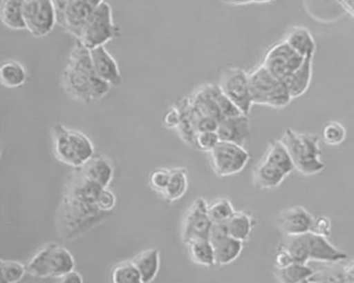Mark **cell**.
Wrapping results in <instances>:
<instances>
[{
	"label": "cell",
	"mask_w": 354,
	"mask_h": 283,
	"mask_svg": "<svg viewBox=\"0 0 354 283\" xmlns=\"http://www.w3.org/2000/svg\"><path fill=\"white\" fill-rule=\"evenodd\" d=\"M64 91L73 99L90 104L105 97L112 88L96 74L91 50L79 41L71 50L62 73Z\"/></svg>",
	"instance_id": "1"
},
{
	"label": "cell",
	"mask_w": 354,
	"mask_h": 283,
	"mask_svg": "<svg viewBox=\"0 0 354 283\" xmlns=\"http://www.w3.org/2000/svg\"><path fill=\"white\" fill-rule=\"evenodd\" d=\"M102 187L80 173L71 182L64 204L63 223L71 236L88 230L105 215L97 206Z\"/></svg>",
	"instance_id": "2"
},
{
	"label": "cell",
	"mask_w": 354,
	"mask_h": 283,
	"mask_svg": "<svg viewBox=\"0 0 354 283\" xmlns=\"http://www.w3.org/2000/svg\"><path fill=\"white\" fill-rule=\"evenodd\" d=\"M280 140L286 148L295 169L302 175L315 176L326 168L317 135L299 133L288 128Z\"/></svg>",
	"instance_id": "3"
},
{
	"label": "cell",
	"mask_w": 354,
	"mask_h": 283,
	"mask_svg": "<svg viewBox=\"0 0 354 283\" xmlns=\"http://www.w3.org/2000/svg\"><path fill=\"white\" fill-rule=\"evenodd\" d=\"M53 137L56 157L68 166L80 168L94 157L95 148L91 139L79 130L55 124Z\"/></svg>",
	"instance_id": "4"
},
{
	"label": "cell",
	"mask_w": 354,
	"mask_h": 283,
	"mask_svg": "<svg viewBox=\"0 0 354 283\" xmlns=\"http://www.w3.org/2000/svg\"><path fill=\"white\" fill-rule=\"evenodd\" d=\"M73 254L64 246L50 243L38 250L28 262L27 272L39 278H59L74 270Z\"/></svg>",
	"instance_id": "5"
},
{
	"label": "cell",
	"mask_w": 354,
	"mask_h": 283,
	"mask_svg": "<svg viewBox=\"0 0 354 283\" xmlns=\"http://www.w3.org/2000/svg\"><path fill=\"white\" fill-rule=\"evenodd\" d=\"M249 82L253 105L282 109L293 100L285 85L263 65L249 74Z\"/></svg>",
	"instance_id": "6"
},
{
	"label": "cell",
	"mask_w": 354,
	"mask_h": 283,
	"mask_svg": "<svg viewBox=\"0 0 354 283\" xmlns=\"http://www.w3.org/2000/svg\"><path fill=\"white\" fill-rule=\"evenodd\" d=\"M120 35V27L113 21L111 6L103 2L95 9L86 21L77 41L91 50L104 46Z\"/></svg>",
	"instance_id": "7"
},
{
	"label": "cell",
	"mask_w": 354,
	"mask_h": 283,
	"mask_svg": "<svg viewBox=\"0 0 354 283\" xmlns=\"http://www.w3.org/2000/svg\"><path fill=\"white\" fill-rule=\"evenodd\" d=\"M218 85L243 115H250L253 103L250 95L249 74L244 69L239 67L224 69L220 75Z\"/></svg>",
	"instance_id": "8"
},
{
	"label": "cell",
	"mask_w": 354,
	"mask_h": 283,
	"mask_svg": "<svg viewBox=\"0 0 354 283\" xmlns=\"http://www.w3.org/2000/svg\"><path fill=\"white\" fill-rule=\"evenodd\" d=\"M210 158L216 175L227 177L243 171L249 162L250 154L245 147L221 140L210 153Z\"/></svg>",
	"instance_id": "9"
},
{
	"label": "cell",
	"mask_w": 354,
	"mask_h": 283,
	"mask_svg": "<svg viewBox=\"0 0 354 283\" xmlns=\"http://www.w3.org/2000/svg\"><path fill=\"white\" fill-rule=\"evenodd\" d=\"M24 18L29 34L37 39L47 37L57 24L53 0H25Z\"/></svg>",
	"instance_id": "10"
},
{
	"label": "cell",
	"mask_w": 354,
	"mask_h": 283,
	"mask_svg": "<svg viewBox=\"0 0 354 283\" xmlns=\"http://www.w3.org/2000/svg\"><path fill=\"white\" fill-rule=\"evenodd\" d=\"M305 60L283 41L266 53L262 65L283 83L303 65Z\"/></svg>",
	"instance_id": "11"
},
{
	"label": "cell",
	"mask_w": 354,
	"mask_h": 283,
	"mask_svg": "<svg viewBox=\"0 0 354 283\" xmlns=\"http://www.w3.org/2000/svg\"><path fill=\"white\" fill-rule=\"evenodd\" d=\"M208 204L203 197H198L187 210L182 230L185 245L195 240H209L213 222L209 215Z\"/></svg>",
	"instance_id": "12"
},
{
	"label": "cell",
	"mask_w": 354,
	"mask_h": 283,
	"mask_svg": "<svg viewBox=\"0 0 354 283\" xmlns=\"http://www.w3.org/2000/svg\"><path fill=\"white\" fill-rule=\"evenodd\" d=\"M315 217L304 206H294L282 211L278 224L286 236H298L310 233Z\"/></svg>",
	"instance_id": "13"
},
{
	"label": "cell",
	"mask_w": 354,
	"mask_h": 283,
	"mask_svg": "<svg viewBox=\"0 0 354 283\" xmlns=\"http://www.w3.org/2000/svg\"><path fill=\"white\" fill-rule=\"evenodd\" d=\"M90 50L97 76L111 87L120 86L123 79L119 65L105 46H99Z\"/></svg>",
	"instance_id": "14"
},
{
	"label": "cell",
	"mask_w": 354,
	"mask_h": 283,
	"mask_svg": "<svg viewBox=\"0 0 354 283\" xmlns=\"http://www.w3.org/2000/svg\"><path fill=\"white\" fill-rule=\"evenodd\" d=\"M310 261L337 264L346 260L348 255L329 240L312 233L306 234Z\"/></svg>",
	"instance_id": "15"
},
{
	"label": "cell",
	"mask_w": 354,
	"mask_h": 283,
	"mask_svg": "<svg viewBox=\"0 0 354 283\" xmlns=\"http://www.w3.org/2000/svg\"><path fill=\"white\" fill-rule=\"evenodd\" d=\"M217 133L221 141L230 142L245 148L251 135L248 116L242 113L239 116L221 120Z\"/></svg>",
	"instance_id": "16"
},
{
	"label": "cell",
	"mask_w": 354,
	"mask_h": 283,
	"mask_svg": "<svg viewBox=\"0 0 354 283\" xmlns=\"http://www.w3.org/2000/svg\"><path fill=\"white\" fill-rule=\"evenodd\" d=\"M288 176L283 170L262 158L254 168L253 184L259 190L273 189Z\"/></svg>",
	"instance_id": "17"
},
{
	"label": "cell",
	"mask_w": 354,
	"mask_h": 283,
	"mask_svg": "<svg viewBox=\"0 0 354 283\" xmlns=\"http://www.w3.org/2000/svg\"><path fill=\"white\" fill-rule=\"evenodd\" d=\"M304 59H314L317 46L310 31L305 26H294L283 40Z\"/></svg>",
	"instance_id": "18"
},
{
	"label": "cell",
	"mask_w": 354,
	"mask_h": 283,
	"mask_svg": "<svg viewBox=\"0 0 354 283\" xmlns=\"http://www.w3.org/2000/svg\"><path fill=\"white\" fill-rule=\"evenodd\" d=\"M313 59H306L303 65L283 82L292 99L308 92L313 79Z\"/></svg>",
	"instance_id": "19"
},
{
	"label": "cell",
	"mask_w": 354,
	"mask_h": 283,
	"mask_svg": "<svg viewBox=\"0 0 354 283\" xmlns=\"http://www.w3.org/2000/svg\"><path fill=\"white\" fill-rule=\"evenodd\" d=\"M138 270L142 283L153 282L160 269V252L156 248H147L132 260Z\"/></svg>",
	"instance_id": "20"
},
{
	"label": "cell",
	"mask_w": 354,
	"mask_h": 283,
	"mask_svg": "<svg viewBox=\"0 0 354 283\" xmlns=\"http://www.w3.org/2000/svg\"><path fill=\"white\" fill-rule=\"evenodd\" d=\"M81 173L102 187H109L113 177V168L111 163L104 157H93L82 168Z\"/></svg>",
	"instance_id": "21"
},
{
	"label": "cell",
	"mask_w": 354,
	"mask_h": 283,
	"mask_svg": "<svg viewBox=\"0 0 354 283\" xmlns=\"http://www.w3.org/2000/svg\"><path fill=\"white\" fill-rule=\"evenodd\" d=\"M189 188L187 170L184 167L171 168V177L168 184L162 194L168 204H172L182 199Z\"/></svg>",
	"instance_id": "22"
},
{
	"label": "cell",
	"mask_w": 354,
	"mask_h": 283,
	"mask_svg": "<svg viewBox=\"0 0 354 283\" xmlns=\"http://www.w3.org/2000/svg\"><path fill=\"white\" fill-rule=\"evenodd\" d=\"M25 0H3L0 8V18L3 23L10 30L20 31L26 30L24 18Z\"/></svg>",
	"instance_id": "23"
},
{
	"label": "cell",
	"mask_w": 354,
	"mask_h": 283,
	"mask_svg": "<svg viewBox=\"0 0 354 283\" xmlns=\"http://www.w3.org/2000/svg\"><path fill=\"white\" fill-rule=\"evenodd\" d=\"M186 246L190 260L195 264L204 267L216 265L214 246L209 240H192Z\"/></svg>",
	"instance_id": "24"
},
{
	"label": "cell",
	"mask_w": 354,
	"mask_h": 283,
	"mask_svg": "<svg viewBox=\"0 0 354 283\" xmlns=\"http://www.w3.org/2000/svg\"><path fill=\"white\" fill-rule=\"evenodd\" d=\"M243 243L229 236L214 244L216 265L227 266L237 260L243 252Z\"/></svg>",
	"instance_id": "25"
},
{
	"label": "cell",
	"mask_w": 354,
	"mask_h": 283,
	"mask_svg": "<svg viewBox=\"0 0 354 283\" xmlns=\"http://www.w3.org/2000/svg\"><path fill=\"white\" fill-rule=\"evenodd\" d=\"M227 224L230 236L243 242L250 238L254 228L253 217L245 211H235Z\"/></svg>",
	"instance_id": "26"
},
{
	"label": "cell",
	"mask_w": 354,
	"mask_h": 283,
	"mask_svg": "<svg viewBox=\"0 0 354 283\" xmlns=\"http://www.w3.org/2000/svg\"><path fill=\"white\" fill-rule=\"evenodd\" d=\"M27 72L19 61L11 60L0 67V81L4 87L15 89L22 86L26 81Z\"/></svg>",
	"instance_id": "27"
},
{
	"label": "cell",
	"mask_w": 354,
	"mask_h": 283,
	"mask_svg": "<svg viewBox=\"0 0 354 283\" xmlns=\"http://www.w3.org/2000/svg\"><path fill=\"white\" fill-rule=\"evenodd\" d=\"M315 272L308 264L294 262L286 268L276 269L275 276L283 283L309 282Z\"/></svg>",
	"instance_id": "28"
},
{
	"label": "cell",
	"mask_w": 354,
	"mask_h": 283,
	"mask_svg": "<svg viewBox=\"0 0 354 283\" xmlns=\"http://www.w3.org/2000/svg\"><path fill=\"white\" fill-rule=\"evenodd\" d=\"M290 175L295 169L290 156L280 139H277L270 145L262 157Z\"/></svg>",
	"instance_id": "29"
},
{
	"label": "cell",
	"mask_w": 354,
	"mask_h": 283,
	"mask_svg": "<svg viewBox=\"0 0 354 283\" xmlns=\"http://www.w3.org/2000/svg\"><path fill=\"white\" fill-rule=\"evenodd\" d=\"M281 244L291 255L295 262L308 264L310 262L306 234L298 236H286Z\"/></svg>",
	"instance_id": "30"
},
{
	"label": "cell",
	"mask_w": 354,
	"mask_h": 283,
	"mask_svg": "<svg viewBox=\"0 0 354 283\" xmlns=\"http://www.w3.org/2000/svg\"><path fill=\"white\" fill-rule=\"evenodd\" d=\"M111 277L113 283H142L140 273L132 260L115 266Z\"/></svg>",
	"instance_id": "31"
},
{
	"label": "cell",
	"mask_w": 354,
	"mask_h": 283,
	"mask_svg": "<svg viewBox=\"0 0 354 283\" xmlns=\"http://www.w3.org/2000/svg\"><path fill=\"white\" fill-rule=\"evenodd\" d=\"M27 272L26 267L14 260H0V282L16 283L19 282Z\"/></svg>",
	"instance_id": "32"
},
{
	"label": "cell",
	"mask_w": 354,
	"mask_h": 283,
	"mask_svg": "<svg viewBox=\"0 0 354 283\" xmlns=\"http://www.w3.org/2000/svg\"><path fill=\"white\" fill-rule=\"evenodd\" d=\"M346 134V130L342 124L333 121L324 125L322 131V137L326 145L337 146L344 143Z\"/></svg>",
	"instance_id": "33"
},
{
	"label": "cell",
	"mask_w": 354,
	"mask_h": 283,
	"mask_svg": "<svg viewBox=\"0 0 354 283\" xmlns=\"http://www.w3.org/2000/svg\"><path fill=\"white\" fill-rule=\"evenodd\" d=\"M232 202L225 197H220L208 204V212L213 222H227L235 213Z\"/></svg>",
	"instance_id": "34"
},
{
	"label": "cell",
	"mask_w": 354,
	"mask_h": 283,
	"mask_svg": "<svg viewBox=\"0 0 354 283\" xmlns=\"http://www.w3.org/2000/svg\"><path fill=\"white\" fill-rule=\"evenodd\" d=\"M217 131L198 133L195 138V147L200 151L210 153L220 143Z\"/></svg>",
	"instance_id": "35"
},
{
	"label": "cell",
	"mask_w": 354,
	"mask_h": 283,
	"mask_svg": "<svg viewBox=\"0 0 354 283\" xmlns=\"http://www.w3.org/2000/svg\"><path fill=\"white\" fill-rule=\"evenodd\" d=\"M171 173V168L160 167L154 169L149 178L151 188L162 195L168 184Z\"/></svg>",
	"instance_id": "36"
},
{
	"label": "cell",
	"mask_w": 354,
	"mask_h": 283,
	"mask_svg": "<svg viewBox=\"0 0 354 283\" xmlns=\"http://www.w3.org/2000/svg\"><path fill=\"white\" fill-rule=\"evenodd\" d=\"M333 224L328 216L315 217L310 233L329 238L332 235Z\"/></svg>",
	"instance_id": "37"
},
{
	"label": "cell",
	"mask_w": 354,
	"mask_h": 283,
	"mask_svg": "<svg viewBox=\"0 0 354 283\" xmlns=\"http://www.w3.org/2000/svg\"><path fill=\"white\" fill-rule=\"evenodd\" d=\"M116 197L108 187L103 188L97 198V206L104 213H110L115 206Z\"/></svg>",
	"instance_id": "38"
},
{
	"label": "cell",
	"mask_w": 354,
	"mask_h": 283,
	"mask_svg": "<svg viewBox=\"0 0 354 283\" xmlns=\"http://www.w3.org/2000/svg\"><path fill=\"white\" fill-rule=\"evenodd\" d=\"M229 236L227 222H213L209 238L213 245Z\"/></svg>",
	"instance_id": "39"
},
{
	"label": "cell",
	"mask_w": 354,
	"mask_h": 283,
	"mask_svg": "<svg viewBox=\"0 0 354 283\" xmlns=\"http://www.w3.org/2000/svg\"><path fill=\"white\" fill-rule=\"evenodd\" d=\"M219 121L212 117L198 115L195 121L196 133L217 131Z\"/></svg>",
	"instance_id": "40"
},
{
	"label": "cell",
	"mask_w": 354,
	"mask_h": 283,
	"mask_svg": "<svg viewBox=\"0 0 354 283\" xmlns=\"http://www.w3.org/2000/svg\"><path fill=\"white\" fill-rule=\"evenodd\" d=\"M294 262L291 255L281 244L274 255V266L276 269L286 268Z\"/></svg>",
	"instance_id": "41"
},
{
	"label": "cell",
	"mask_w": 354,
	"mask_h": 283,
	"mask_svg": "<svg viewBox=\"0 0 354 283\" xmlns=\"http://www.w3.org/2000/svg\"><path fill=\"white\" fill-rule=\"evenodd\" d=\"M181 122V113L177 106L171 107L165 113L164 125L169 129H176Z\"/></svg>",
	"instance_id": "42"
},
{
	"label": "cell",
	"mask_w": 354,
	"mask_h": 283,
	"mask_svg": "<svg viewBox=\"0 0 354 283\" xmlns=\"http://www.w3.org/2000/svg\"><path fill=\"white\" fill-rule=\"evenodd\" d=\"M275 0H221V2L230 6H244L250 4H266L270 3Z\"/></svg>",
	"instance_id": "43"
},
{
	"label": "cell",
	"mask_w": 354,
	"mask_h": 283,
	"mask_svg": "<svg viewBox=\"0 0 354 283\" xmlns=\"http://www.w3.org/2000/svg\"><path fill=\"white\" fill-rule=\"evenodd\" d=\"M341 280L354 283V260L346 264L341 271Z\"/></svg>",
	"instance_id": "44"
},
{
	"label": "cell",
	"mask_w": 354,
	"mask_h": 283,
	"mask_svg": "<svg viewBox=\"0 0 354 283\" xmlns=\"http://www.w3.org/2000/svg\"><path fill=\"white\" fill-rule=\"evenodd\" d=\"M59 281L63 283L71 282H82L83 277L80 273L75 271V269L72 270L67 273L64 274L61 277H59Z\"/></svg>",
	"instance_id": "45"
},
{
	"label": "cell",
	"mask_w": 354,
	"mask_h": 283,
	"mask_svg": "<svg viewBox=\"0 0 354 283\" xmlns=\"http://www.w3.org/2000/svg\"><path fill=\"white\" fill-rule=\"evenodd\" d=\"M346 10L354 18V0H340Z\"/></svg>",
	"instance_id": "46"
}]
</instances>
